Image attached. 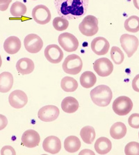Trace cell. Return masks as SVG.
<instances>
[{
    "label": "cell",
    "mask_w": 139,
    "mask_h": 155,
    "mask_svg": "<svg viewBox=\"0 0 139 155\" xmlns=\"http://www.w3.org/2000/svg\"><path fill=\"white\" fill-rule=\"evenodd\" d=\"M112 143L109 138L100 137L95 143V151L100 154H106L111 150Z\"/></svg>",
    "instance_id": "ffe728a7"
},
{
    "label": "cell",
    "mask_w": 139,
    "mask_h": 155,
    "mask_svg": "<svg viewBox=\"0 0 139 155\" xmlns=\"http://www.w3.org/2000/svg\"><path fill=\"white\" fill-rule=\"evenodd\" d=\"M110 48L109 41L105 38L97 37L91 43V49L95 54L98 56L105 55L108 53Z\"/></svg>",
    "instance_id": "9a60e30c"
},
{
    "label": "cell",
    "mask_w": 139,
    "mask_h": 155,
    "mask_svg": "<svg viewBox=\"0 0 139 155\" xmlns=\"http://www.w3.org/2000/svg\"><path fill=\"white\" fill-rule=\"evenodd\" d=\"M124 153L127 155H139V143L135 141L127 143L124 147Z\"/></svg>",
    "instance_id": "4dcf8cb0"
},
{
    "label": "cell",
    "mask_w": 139,
    "mask_h": 155,
    "mask_svg": "<svg viewBox=\"0 0 139 155\" xmlns=\"http://www.w3.org/2000/svg\"><path fill=\"white\" fill-rule=\"evenodd\" d=\"M1 154L2 155H15L16 152L15 150L13 147L9 146V145H6L2 148L1 150Z\"/></svg>",
    "instance_id": "d6a6232c"
},
{
    "label": "cell",
    "mask_w": 139,
    "mask_h": 155,
    "mask_svg": "<svg viewBox=\"0 0 139 155\" xmlns=\"http://www.w3.org/2000/svg\"><path fill=\"white\" fill-rule=\"evenodd\" d=\"M21 41L16 36H10L7 38L4 43V49L9 54H15L20 51L21 48Z\"/></svg>",
    "instance_id": "e0dca14e"
},
{
    "label": "cell",
    "mask_w": 139,
    "mask_h": 155,
    "mask_svg": "<svg viewBox=\"0 0 139 155\" xmlns=\"http://www.w3.org/2000/svg\"><path fill=\"white\" fill-rule=\"evenodd\" d=\"M120 41L122 48L124 51H125L127 56L131 58L138 49L139 41L137 37L130 34H122Z\"/></svg>",
    "instance_id": "8992f818"
},
{
    "label": "cell",
    "mask_w": 139,
    "mask_h": 155,
    "mask_svg": "<svg viewBox=\"0 0 139 155\" xmlns=\"http://www.w3.org/2000/svg\"><path fill=\"white\" fill-rule=\"evenodd\" d=\"M52 24L54 28H55L56 31H63L68 29V26H69V22L65 18L56 17L54 19Z\"/></svg>",
    "instance_id": "f546056e"
},
{
    "label": "cell",
    "mask_w": 139,
    "mask_h": 155,
    "mask_svg": "<svg viewBox=\"0 0 139 155\" xmlns=\"http://www.w3.org/2000/svg\"><path fill=\"white\" fill-rule=\"evenodd\" d=\"M13 77L10 72H4L0 74V92H8L13 87Z\"/></svg>",
    "instance_id": "d6986e66"
},
{
    "label": "cell",
    "mask_w": 139,
    "mask_h": 155,
    "mask_svg": "<svg viewBox=\"0 0 139 155\" xmlns=\"http://www.w3.org/2000/svg\"><path fill=\"white\" fill-rule=\"evenodd\" d=\"M93 68L100 77H108L114 71V65L107 58H100L93 63Z\"/></svg>",
    "instance_id": "ba28073f"
},
{
    "label": "cell",
    "mask_w": 139,
    "mask_h": 155,
    "mask_svg": "<svg viewBox=\"0 0 139 155\" xmlns=\"http://www.w3.org/2000/svg\"><path fill=\"white\" fill-rule=\"evenodd\" d=\"M138 138H139V132H138Z\"/></svg>",
    "instance_id": "ab89813d"
},
{
    "label": "cell",
    "mask_w": 139,
    "mask_h": 155,
    "mask_svg": "<svg viewBox=\"0 0 139 155\" xmlns=\"http://www.w3.org/2000/svg\"><path fill=\"white\" fill-rule=\"evenodd\" d=\"M45 56L49 62L58 63L63 58V52L57 45H49L45 50Z\"/></svg>",
    "instance_id": "7c38bea8"
},
{
    "label": "cell",
    "mask_w": 139,
    "mask_h": 155,
    "mask_svg": "<svg viewBox=\"0 0 139 155\" xmlns=\"http://www.w3.org/2000/svg\"><path fill=\"white\" fill-rule=\"evenodd\" d=\"M79 104L78 101L73 97H67L63 100L61 103V108L67 114H73L79 109Z\"/></svg>",
    "instance_id": "44dd1931"
},
{
    "label": "cell",
    "mask_w": 139,
    "mask_h": 155,
    "mask_svg": "<svg viewBox=\"0 0 139 155\" xmlns=\"http://www.w3.org/2000/svg\"><path fill=\"white\" fill-rule=\"evenodd\" d=\"M61 88L65 92H74L78 88V83L72 77H65L61 82Z\"/></svg>",
    "instance_id": "484cf974"
},
{
    "label": "cell",
    "mask_w": 139,
    "mask_h": 155,
    "mask_svg": "<svg viewBox=\"0 0 139 155\" xmlns=\"http://www.w3.org/2000/svg\"><path fill=\"white\" fill-rule=\"evenodd\" d=\"M10 12L13 17L20 18L25 15L27 12V6L22 2H15L11 7Z\"/></svg>",
    "instance_id": "83f0119b"
},
{
    "label": "cell",
    "mask_w": 139,
    "mask_h": 155,
    "mask_svg": "<svg viewBox=\"0 0 139 155\" xmlns=\"http://www.w3.org/2000/svg\"><path fill=\"white\" fill-rule=\"evenodd\" d=\"M2 65V57H1V56H0V68H1Z\"/></svg>",
    "instance_id": "f35d334b"
},
{
    "label": "cell",
    "mask_w": 139,
    "mask_h": 155,
    "mask_svg": "<svg viewBox=\"0 0 139 155\" xmlns=\"http://www.w3.org/2000/svg\"><path fill=\"white\" fill-rule=\"evenodd\" d=\"M79 154L80 155L81 154H93V155H94L95 154V153H94L93 151H91V150L86 149V150H83L81 152H80Z\"/></svg>",
    "instance_id": "8d00e7d4"
},
{
    "label": "cell",
    "mask_w": 139,
    "mask_h": 155,
    "mask_svg": "<svg viewBox=\"0 0 139 155\" xmlns=\"http://www.w3.org/2000/svg\"><path fill=\"white\" fill-rule=\"evenodd\" d=\"M111 57L114 63L117 65H120L124 61V55L122 51L118 47L114 46L111 50Z\"/></svg>",
    "instance_id": "f1b7e54d"
},
{
    "label": "cell",
    "mask_w": 139,
    "mask_h": 155,
    "mask_svg": "<svg viewBox=\"0 0 139 155\" xmlns=\"http://www.w3.org/2000/svg\"><path fill=\"white\" fill-rule=\"evenodd\" d=\"M41 137L36 131L29 130L25 131L22 137V145L24 146L32 148L39 145Z\"/></svg>",
    "instance_id": "5bb4252c"
},
{
    "label": "cell",
    "mask_w": 139,
    "mask_h": 155,
    "mask_svg": "<svg viewBox=\"0 0 139 155\" xmlns=\"http://www.w3.org/2000/svg\"><path fill=\"white\" fill-rule=\"evenodd\" d=\"M42 147L47 152L52 154H57L61 149V140L55 136H49L44 140Z\"/></svg>",
    "instance_id": "2e32d148"
},
{
    "label": "cell",
    "mask_w": 139,
    "mask_h": 155,
    "mask_svg": "<svg viewBox=\"0 0 139 155\" xmlns=\"http://www.w3.org/2000/svg\"><path fill=\"white\" fill-rule=\"evenodd\" d=\"M129 125L134 129L139 128V114H131L128 119Z\"/></svg>",
    "instance_id": "1f68e13d"
},
{
    "label": "cell",
    "mask_w": 139,
    "mask_h": 155,
    "mask_svg": "<svg viewBox=\"0 0 139 155\" xmlns=\"http://www.w3.org/2000/svg\"><path fill=\"white\" fill-rule=\"evenodd\" d=\"M79 29L86 36H95L99 30L98 18L93 15H86L79 24Z\"/></svg>",
    "instance_id": "277c9868"
},
{
    "label": "cell",
    "mask_w": 139,
    "mask_h": 155,
    "mask_svg": "<svg viewBox=\"0 0 139 155\" xmlns=\"http://www.w3.org/2000/svg\"><path fill=\"white\" fill-rule=\"evenodd\" d=\"M91 97L94 104L98 107H107L111 103L113 93L108 86L100 85L91 91Z\"/></svg>",
    "instance_id": "7a4b0ae2"
},
{
    "label": "cell",
    "mask_w": 139,
    "mask_h": 155,
    "mask_svg": "<svg viewBox=\"0 0 139 155\" xmlns=\"http://www.w3.org/2000/svg\"><path fill=\"white\" fill-rule=\"evenodd\" d=\"M124 28L127 31L136 33L139 31V18L136 15H131L124 22Z\"/></svg>",
    "instance_id": "4316f807"
},
{
    "label": "cell",
    "mask_w": 139,
    "mask_h": 155,
    "mask_svg": "<svg viewBox=\"0 0 139 155\" xmlns=\"http://www.w3.org/2000/svg\"><path fill=\"white\" fill-rule=\"evenodd\" d=\"M132 88L136 92L139 93V74L134 77L132 81Z\"/></svg>",
    "instance_id": "d590c367"
},
{
    "label": "cell",
    "mask_w": 139,
    "mask_h": 155,
    "mask_svg": "<svg viewBox=\"0 0 139 155\" xmlns=\"http://www.w3.org/2000/svg\"><path fill=\"white\" fill-rule=\"evenodd\" d=\"M80 136L84 143L92 144L95 138V130L91 126H85L81 130Z\"/></svg>",
    "instance_id": "d4e9b609"
},
{
    "label": "cell",
    "mask_w": 139,
    "mask_h": 155,
    "mask_svg": "<svg viewBox=\"0 0 139 155\" xmlns=\"http://www.w3.org/2000/svg\"><path fill=\"white\" fill-rule=\"evenodd\" d=\"M24 45L27 51L32 54H36L42 50L43 47V41L38 35L31 34L25 37Z\"/></svg>",
    "instance_id": "30bf717a"
},
{
    "label": "cell",
    "mask_w": 139,
    "mask_h": 155,
    "mask_svg": "<svg viewBox=\"0 0 139 155\" xmlns=\"http://www.w3.org/2000/svg\"><path fill=\"white\" fill-rule=\"evenodd\" d=\"M134 2V5L136 8L139 10V0H133Z\"/></svg>",
    "instance_id": "74e56055"
},
{
    "label": "cell",
    "mask_w": 139,
    "mask_h": 155,
    "mask_svg": "<svg viewBox=\"0 0 139 155\" xmlns=\"http://www.w3.org/2000/svg\"><path fill=\"white\" fill-rule=\"evenodd\" d=\"M127 134V127L121 122L114 123L110 129V135L115 140L121 139L125 137Z\"/></svg>",
    "instance_id": "603a6c76"
},
{
    "label": "cell",
    "mask_w": 139,
    "mask_h": 155,
    "mask_svg": "<svg viewBox=\"0 0 139 155\" xmlns=\"http://www.w3.org/2000/svg\"><path fill=\"white\" fill-rule=\"evenodd\" d=\"M89 0H55L58 15L67 20H75L84 16L88 10Z\"/></svg>",
    "instance_id": "6da1fadb"
},
{
    "label": "cell",
    "mask_w": 139,
    "mask_h": 155,
    "mask_svg": "<svg viewBox=\"0 0 139 155\" xmlns=\"http://www.w3.org/2000/svg\"><path fill=\"white\" fill-rule=\"evenodd\" d=\"M32 17L35 22L39 25H46L51 20L49 9L45 5H38L32 11Z\"/></svg>",
    "instance_id": "9c48e42d"
},
{
    "label": "cell",
    "mask_w": 139,
    "mask_h": 155,
    "mask_svg": "<svg viewBox=\"0 0 139 155\" xmlns=\"http://www.w3.org/2000/svg\"><path fill=\"white\" fill-rule=\"evenodd\" d=\"M81 145V140L75 136H70L64 140V148L70 153H74L79 151Z\"/></svg>",
    "instance_id": "7402d4cb"
},
{
    "label": "cell",
    "mask_w": 139,
    "mask_h": 155,
    "mask_svg": "<svg viewBox=\"0 0 139 155\" xmlns=\"http://www.w3.org/2000/svg\"><path fill=\"white\" fill-rule=\"evenodd\" d=\"M60 111L55 105H48L42 107L38 113V117L43 122H52L59 116Z\"/></svg>",
    "instance_id": "8fae6325"
},
{
    "label": "cell",
    "mask_w": 139,
    "mask_h": 155,
    "mask_svg": "<svg viewBox=\"0 0 139 155\" xmlns=\"http://www.w3.org/2000/svg\"><path fill=\"white\" fill-rule=\"evenodd\" d=\"M8 124V120L6 117L4 115L0 114V130H2L4 129Z\"/></svg>",
    "instance_id": "e575fe53"
},
{
    "label": "cell",
    "mask_w": 139,
    "mask_h": 155,
    "mask_svg": "<svg viewBox=\"0 0 139 155\" xmlns=\"http://www.w3.org/2000/svg\"><path fill=\"white\" fill-rule=\"evenodd\" d=\"M58 43L64 51L67 52L75 51L79 47V41L72 34L65 32L59 35L58 38Z\"/></svg>",
    "instance_id": "52a82bcc"
},
{
    "label": "cell",
    "mask_w": 139,
    "mask_h": 155,
    "mask_svg": "<svg viewBox=\"0 0 139 155\" xmlns=\"http://www.w3.org/2000/svg\"><path fill=\"white\" fill-rule=\"evenodd\" d=\"M112 108L114 111L118 116H126L132 110L133 102L127 96H120L114 100Z\"/></svg>",
    "instance_id": "5b68a950"
},
{
    "label": "cell",
    "mask_w": 139,
    "mask_h": 155,
    "mask_svg": "<svg viewBox=\"0 0 139 155\" xmlns=\"http://www.w3.org/2000/svg\"><path fill=\"white\" fill-rule=\"evenodd\" d=\"M11 2H12V0H0V11H6Z\"/></svg>",
    "instance_id": "836d02e7"
},
{
    "label": "cell",
    "mask_w": 139,
    "mask_h": 155,
    "mask_svg": "<svg viewBox=\"0 0 139 155\" xmlns=\"http://www.w3.org/2000/svg\"><path fill=\"white\" fill-rule=\"evenodd\" d=\"M83 67L81 58L77 54L68 56L63 63L62 68L65 73L70 74H79Z\"/></svg>",
    "instance_id": "3957f363"
},
{
    "label": "cell",
    "mask_w": 139,
    "mask_h": 155,
    "mask_svg": "<svg viewBox=\"0 0 139 155\" xmlns=\"http://www.w3.org/2000/svg\"><path fill=\"white\" fill-rule=\"evenodd\" d=\"M9 103L15 109H21L27 104L28 97L27 94L21 90L13 91L9 95Z\"/></svg>",
    "instance_id": "4fadbf2b"
},
{
    "label": "cell",
    "mask_w": 139,
    "mask_h": 155,
    "mask_svg": "<svg viewBox=\"0 0 139 155\" xmlns=\"http://www.w3.org/2000/svg\"><path fill=\"white\" fill-rule=\"evenodd\" d=\"M97 82V77L95 74L91 71H86L80 77V83L81 86L85 88H90Z\"/></svg>",
    "instance_id": "cb8c5ba5"
},
{
    "label": "cell",
    "mask_w": 139,
    "mask_h": 155,
    "mask_svg": "<svg viewBox=\"0 0 139 155\" xmlns=\"http://www.w3.org/2000/svg\"><path fill=\"white\" fill-rule=\"evenodd\" d=\"M34 63L29 58H22L16 63V69L21 74H29L34 71Z\"/></svg>",
    "instance_id": "ac0fdd59"
}]
</instances>
